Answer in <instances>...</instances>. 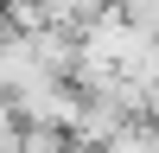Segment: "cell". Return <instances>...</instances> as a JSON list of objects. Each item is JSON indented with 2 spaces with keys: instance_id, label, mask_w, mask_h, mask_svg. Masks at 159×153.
<instances>
[{
  "instance_id": "obj_1",
  "label": "cell",
  "mask_w": 159,
  "mask_h": 153,
  "mask_svg": "<svg viewBox=\"0 0 159 153\" xmlns=\"http://www.w3.org/2000/svg\"><path fill=\"white\" fill-rule=\"evenodd\" d=\"M13 109H19V121H25V128H64V134H70V128H76V115H83V89H76L70 76L38 70L32 83L13 96Z\"/></svg>"
},
{
  "instance_id": "obj_2",
  "label": "cell",
  "mask_w": 159,
  "mask_h": 153,
  "mask_svg": "<svg viewBox=\"0 0 159 153\" xmlns=\"http://www.w3.org/2000/svg\"><path fill=\"white\" fill-rule=\"evenodd\" d=\"M19 153H70V134H64V128H25Z\"/></svg>"
},
{
  "instance_id": "obj_3",
  "label": "cell",
  "mask_w": 159,
  "mask_h": 153,
  "mask_svg": "<svg viewBox=\"0 0 159 153\" xmlns=\"http://www.w3.org/2000/svg\"><path fill=\"white\" fill-rule=\"evenodd\" d=\"M115 7H121L140 32H153V38H159V0H115Z\"/></svg>"
},
{
  "instance_id": "obj_4",
  "label": "cell",
  "mask_w": 159,
  "mask_h": 153,
  "mask_svg": "<svg viewBox=\"0 0 159 153\" xmlns=\"http://www.w3.org/2000/svg\"><path fill=\"white\" fill-rule=\"evenodd\" d=\"M115 153H159V128H127L115 140Z\"/></svg>"
},
{
  "instance_id": "obj_5",
  "label": "cell",
  "mask_w": 159,
  "mask_h": 153,
  "mask_svg": "<svg viewBox=\"0 0 159 153\" xmlns=\"http://www.w3.org/2000/svg\"><path fill=\"white\" fill-rule=\"evenodd\" d=\"M70 153H115V147H89V140H70Z\"/></svg>"
}]
</instances>
